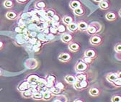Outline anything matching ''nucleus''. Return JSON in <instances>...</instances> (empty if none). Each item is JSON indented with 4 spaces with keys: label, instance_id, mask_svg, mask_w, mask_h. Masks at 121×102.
<instances>
[{
    "label": "nucleus",
    "instance_id": "9",
    "mask_svg": "<svg viewBox=\"0 0 121 102\" xmlns=\"http://www.w3.org/2000/svg\"><path fill=\"white\" fill-rule=\"evenodd\" d=\"M84 56H86L88 57L92 58V59H93V60H95V59H96V58L97 57L98 53H97V51L95 49L89 48V49H86L84 51Z\"/></svg>",
    "mask_w": 121,
    "mask_h": 102
},
{
    "label": "nucleus",
    "instance_id": "13",
    "mask_svg": "<svg viewBox=\"0 0 121 102\" xmlns=\"http://www.w3.org/2000/svg\"><path fill=\"white\" fill-rule=\"evenodd\" d=\"M30 83H28V81L25 79V81H23L22 82H21V83L19 84V86H17V91L22 93V92H23V91H25L29 89H30Z\"/></svg>",
    "mask_w": 121,
    "mask_h": 102
},
{
    "label": "nucleus",
    "instance_id": "22",
    "mask_svg": "<svg viewBox=\"0 0 121 102\" xmlns=\"http://www.w3.org/2000/svg\"><path fill=\"white\" fill-rule=\"evenodd\" d=\"M75 21V19L73 17L69 15V14H66V15H64L62 18V22H64V24H65L66 25H69V24Z\"/></svg>",
    "mask_w": 121,
    "mask_h": 102
},
{
    "label": "nucleus",
    "instance_id": "36",
    "mask_svg": "<svg viewBox=\"0 0 121 102\" xmlns=\"http://www.w3.org/2000/svg\"><path fill=\"white\" fill-rule=\"evenodd\" d=\"M81 60L83 61V62H84L85 63H86V64H88V65H91V64H92L93 63H94V61L95 60H93V59H92V58H90V57H86V56H83L82 58H81Z\"/></svg>",
    "mask_w": 121,
    "mask_h": 102
},
{
    "label": "nucleus",
    "instance_id": "18",
    "mask_svg": "<svg viewBox=\"0 0 121 102\" xmlns=\"http://www.w3.org/2000/svg\"><path fill=\"white\" fill-rule=\"evenodd\" d=\"M67 29L71 33H77L79 31V28H78V24L77 22H73L71 24H69V25H67Z\"/></svg>",
    "mask_w": 121,
    "mask_h": 102
},
{
    "label": "nucleus",
    "instance_id": "6",
    "mask_svg": "<svg viewBox=\"0 0 121 102\" xmlns=\"http://www.w3.org/2000/svg\"><path fill=\"white\" fill-rule=\"evenodd\" d=\"M25 66L29 69H35L39 66V62L35 58H29L25 62Z\"/></svg>",
    "mask_w": 121,
    "mask_h": 102
},
{
    "label": "nucleus",
    "instance_id": "20",
    "mask_svg": "<svg viewBox=\"0 0 121 102\" xmlns=\"http://www.w3.org/2000/svg\"><path fill=\"white\" fill-rule=\"evenodd\" d=\"M82 5V3L80 0H71L69 2V7L71 9H75Z\"/></svg>",
    "mask_w": 121,
    "mask_h": 102
},
{
    "label": "nucleus",
    "instance_id": "7",
    "mask_svg": "<svg viewBox=\"0 0 121 102\" xmlns=\"http://www.w3.org/2000/svg\"><path fill=\"white\" fill-rule=\"evenodd\" d=\"M60 40H61V41L64 43H65V44L69 45L71 42H73L74 35L71 33H64L61 35V37H60Z\"/></svg>",
    "mask_w": 121,
    "mask_h": 102
},
{
    "label": "nucleus",
    "instance_id": "35",
    "mask_svg": "<svg viewBox=\"0 0 121 102\" xmlns=\"http://www.w3.org/2000/svg\"><path fill=\"white\" fill-rule=\"evenodd\" d=\"M55 86H56L57 88H58L59 89H60L61 91H64V90H66V84H64L63 82H61V81H56V83H55Z\"/></svg>",
    "mask_w": 121,
    "mask_h": 102
},
{
    "label": "nucleus",
    "instance_id": "47",
    "mask_svg": "<svg viewBox=\"0 0 121 102\" xmlns=\"http://www.w3.org/2000/svg\"><path fill=\"white\" fill-rule=\"evenodd\" d=\"M118 15L121 17V8L120 9V10H119V12H118Z\"/></svg>",
    "mask_w": 121,
    "mask_h": 102
},
{
    "label": "nucleus",
    "instance_id": "15",
    "mask_svg": "<svg viewBox=\"0 0 121 102\" xmlns=\"http://www.w3.org/2000/svg\"><path fill=\"white\" fill-rule=\"evenodd\" d=\"M6 17L8 19V20H17L19 14L18 13L14 11V10H9L8 11L7 13H6Z\"/></svg>",
    "mask_w": 121,
    "mask_h": 102
},
{
    "label": "nucleus",
    "instance_id": "44",
    "mask_svg": "<svg viewBox=\"0 0 121 102\" xmlns=\"http://www.w3.org/2000/svg\"><path fill=\"white\" fill-rule=\"evenodd\" d=\"M73 102H85V101L82 98H77V99L74 100Z\"/></svg>",
    "mask_w": 121,
    "mask_h": 102
},
{
    "label": "nucleus",
    "instance_id": "40",
    "mask_svg": "<svg viewBox=\"0 0 121 102\" xmlns=\"http://www.w3.org/2000/svg\"><path fill=\"white\" fill-rule=\"evenodd\" d=\"M62 20V19L60 18V16L58 15V14H56V15H55V16L53 17V18L52 19V20H53L54 22H58H58H60V20Z\"/></svg>",
    "mask_w": 121,
    "mask_h": 102
},
{
    "label": "nucleus",
    "instance_id": "25",
    "mask_svg": "<svg viewBox=\"0 0 121 102\" xmlns=\"http://www.w3.org/2000/svg\"><path fill=\"white\" fill-rule=\"evenodd\" d=\"M64 81L68 84H71V85H73L77 82V79H76L75 76H73V75H66L64 77Z\"/></svg>",
    "mask_w": 121,
    "mask_h": 102
},
{
    "label": "nucleus",
    "instance_id": "45",
    "mask_svg": "<svg viewBox=\"0 0 121 102\" xmlns=\"http://www.w3.org/2000/svg\"><path fill=\"white\" fill-rule=\"evenodd\" d=\"M117 73V78H121V70H119Z\"/></svg>",
    "mask_w": 121,
    "mask_h": 102
},
{
    "label": "nucleus",
    "instance_id": "43",
    "mask_svg": "<svg viewBox=\"0 0 121 102\" xmlns=\"http://www.w3.org/2000/svg\"><path fill=\"white\" fill-rule=\"evenodd\" d=\"M16 1L19 3V4H26L29 0H16Z\"/></svg>",
    "mask_w": 121,
    "mask_h": 102
},
{
    "label": "nucleus",
    "instance_id": "39",
    "mask_svg": "<svg viewBox=\"0 0 121 102\" xmlns=\"http://www.w3.org/2000/svg\"><path fill=\"white\" fill-rule=\"evenodd\" d=\"M112 85L115 87H121V78H117L113 83H112Z\"/></svg>",
    "mask_w": 121,
    "mask_h": 102
},
{
    "label": "nucleus",
    "instance_id": "16",
    "mask_svg": "<svg viewBox=\"0 0 121 102\" xmlns=\"http://www.w3.org/2000/svg\"><path fill=\"white\" fill-rule=\"evenodd\" d=\"M85 12H86V9L83 5H82L81 7H79L77 9H73V14H74V15L77 16V17L84 16L85 14Z\"/></svg>",
    "mask_w": 121,
    "mask_h": 102
},
{
    "label": "nucleus",
    "instance_id": "23",
    "mask_svg": "<svg viewBox=\"0 0 121 102\" xmlns=\"http://www.w3.org/2000/svg\"><path fill=\"white\" fill-rule=\"evenodd\" d=\"M56 30H57V33L58 34H64V33H67V30H68V29H67V25H66L65 24H59L57 29H56Z\"/></svg>",
    "mask_w": 121,
    "mask_h": 102
},
{
    "label": "nucleus",
    "instance_id": "24",
    "mask_svg": "<svg viewBox=\"0 0 121 102\" xmlns=\"http://www.w3.org/2000/svg\"><path fill=\"white\" fill-rule=\"evenodd\" d=\"M47 7V3L43 0H38L35 3V7L38 9H44Z\"/></svg>",
    "mask_w": 121,
    "mask_h": 102
},
{
    "label": "nucleus",
    "instance_id": "21",
    "mask_svg": "<svg viewBox=\"0 0 121 102\" xmlns=\"http://www.w3.org/2000/svg\"><path fill=\"white\" fill-rule=\"evenodd\" d=\"M105 78L108 82H110L111 83H113L117 78V73H113V72L109 73H108L107 75L105 76Z\"/></svg>",
    "mask_w": 121,
    "mask_h": 102
},
{
    "label": "nucleus",
    "instance_id": "30",
    "mask_svg": "<svg viewBox=\"0 0 121 102\" xmlns=\"http://www.w3.org/2000/svg\"><path fill=\"white\" fill-rule=\"evenodd\" d=\"M46 83H47L46 79L40 78L38 82L37 83V85L39 89H44V88H46Z\"/></svg>",
    "mask_w": 121,
    "mask_h": 102
},
{
    "label": "nucleus",
    "instance_id": "17",
    "mask_svg": "<svg viewBox=\"0 0 121 102\" xmlns=\"http://www.w3.org/2000/svg\"><path fill=\"white\" fill-rule=\"evenodd\" d=\"M98 6L99 8L102 10H108L111 7V4L109 0H103L99 3Z\"/></svg>",
    "mask_w": 121,
    "mask_h": 102
},
{
    "label": "nucleus",
    "instance_id": "11",
    "mask_svg": "<svg viewBox=\"0 0 121 102\" xmlns=\"http://www.w3.org/2000/svg\"><path fill=\"white\" fill-rule=\"evenodd\" d=\"M118 14L116 12H114V11H110L106 13L105 14V18L108 21H110V22H114V21H116L118 18Z\"/></svg>",
    "mask_w": 121,
    "mask_h": 102
},
{
    "label": "nucleus",
    "instance_id": "41",
    "mask_svg": "<svg viewBox=\"0 0 121 102\" xmlns=\"http://www.w3.org/2000/svg\"><path fill=\"white\" fill-rule=\"evenodd\" d=\"M5 47V42L3 40L0 39V50H2Z\"/></svg>",
    "mask_w": 121,
    "mask_h": 102
},
{
    "label": "nucleus",
    "instance_id": "2",
    "mask_svg": "<svg viewBox=\"0 0 121 102\" xmlns=\"http://www.w3.org/2000/svg\"><path fill=\"white\" fill-rule=\"evenodd\" d=\"M90 65H88L83 62L82 60H79L74 66V70L77 73H84L86 72L89 69Z\"/></svg>",
    "mask_w": 121,
    "mask_h": 102
},
{
    "label": "nucleus",
    "instance_id": "19",
    "mask_svg": "<svg viewBox=\"0 0 121 102\" xmlns=\"http://www.w3.org/2000/svg\"><path fill=\"white\" fill-rule=\"evenodd\" d=\"M77 81H86L88 79V75L86 72L84 73H77V74L75 75Z\"/></svg>",
    "mask_w": 121,
    "mask_h": 102
},
{
    "label": "nucleus",
    "instance_id": "46",
    "mask_svg": "<svg viewBox=\"0 0 121 102\" xmlns=\"http://www.w3.org/2000/svg\"><path fill=\"white\" fill-rule=\"evenodd\" d=\"M93 1H95V2H97V3H99V2H101L102 1H103V0H93Z\"/></svg>",
    "mask_w": 121,
    "mask_h": 102
},
{
    "label": "nucleus",
    "instance_id": "34",
    "mask_svg": "<svg viewBox=\"0 0 121 102\" xmlns=\"http://www.w3.org/2000/svg\"><path fill=\"white\" fill-rule=\"evenodd\" d=\"M53 102H67V98L65 95H59L57 96Z\"/></svg>",
    "mask_w": 121,
    "mask_h": 102
},
{
    "label": "nucleus",
    "instance_id": "29",
    "mask_svg": "<svg viewBox=\"0 0 121 102\" xmlns=\"http://www.w3.org/2000/svg\"><path fill=\"white\" fill-rule=\"evenodd\" d=\"M45 79H46L47 82L52 83L53 84H55L56 83V81H57V77L54 74H49V75H48Z\"/></svg>",
    "mask_w": 121,
    "mask_h": 102
},
{
    "label": "nucleus",
    "instance_id": "3",
    "mask_svg": "<svg viewBox=\"0 0 121 102\" xmlns=\"http://www.w3.org/2000/svg\"><path fill=\"white\" fill-rule=\"evenodd\" d=\"M104 42V38L102 35L97 34L91 36L89 39V43L94 46H100Z\"/></svg>",
    "mask_w": 121,
    "mask_h": 102
},
{
    "label": "nucleus",
    "instance_id": "12",
    "mask_svg": "<svg viewBox=\"0 0 121 102\" xmlns=\"http://www.w3.org/2000/svg\"><path fill=\"white\" fill-rule=\"evenodd\" d=\"M40 78V77L38 75H37L35 73H33L31 75H29L27 77L26 80L28 81V83L30 84H37V83L38 82Z\"/></svg>",
    "mask_w": 121,
    "mask_h": 102
},
{
    "label": "nucleus",
    "instance_id": "5",
    "mask_svg": "<svg viewBox=\"0 0 121 102\" xmlns=\"http://www.w3.org/2000/svg\"><path fill=\"white\" fill-rule=\"evenodd\" d=\"M58 59L62 63H69L72 59V55L70 53L68 52L60 53L58 57Z\"/></svg>",
    "mask_w": 121,
    "mask_h": 102
},
{
    "label": "nucleus",
    "instance_id": "1",
    "mask_svg": "<svg viewBox=\"0 0 121 102\" xmlns=\"http://www.w3.org/2000/svg\"><path fill=\"white\" fill-rule=\"evenodd\" d=\"M102 30V25L98 22H92L89 24L86 33L91 36L99 34Z\"/></svg>",
    "mask_w": 121,
    "mask_h": 102
},
{
    "label": "nucleus",
    "instance_id": "8",
    "mask_svg": "<svg viewBox=\"0 0 121 102\" xmlns=\"http://www.w3.org/2000/svg\"><path fill=\"white\" fill-rule=\"evenodd\" d=\"M89 94L92 97H98L102 94V89L97 86H93L89 89Z\"/></svg>",
    "mask_w": 121,
    "mask_h": 102
},
{
    "label": "nucleus",
    "instance_id": "10",
    "mask_svg": "<svg viewBox=\"0 0 121 102\" xmlns=\"http://www.w3.org/2000/svg\"><path fill=\"white\" fill-rule=\"evenodd\" d=\"M68 48H69V50L71 52L77 53V52L80 51L82 47H81V45H80L79 42H74L73 41V42H71L70 44H69Z\"/></svg>",
    "mask_w": 121,
    "mask_h": 102
},
{
    "label": "nucleus",
    "instance_id": "38",
    "mask_svg": "<svg viewBox=\"0 0 121 102\" xmlns=\"http://www.w3.org/2000/svg\"><path fill=\"white\" fill-rule=\"evenodd\" d=\"M114 50L115 53H121V42H117L114 47Z\"/></svg>",
    "mask_w": 121,
    "mask_h": 102
},
{
    "label": "nucleus",
    "instance_id": "33",
    "mask_svg": "<svg viewBox=\"0 0 121 102\" xmlns=\"http://www.w3.org/2000/svg\"><path fill=\"white\" fill-rule=\"evenodd\" d=\"M33 92L30 91V89H27L23 92L21 93L22 94V96L24 98H32V96H33Z\"/></svg>",
    "mask_w": 121,
    "mask_h": 102
},
{
    "label": "nucleus",
    "instance_id": "28",
    "mask_svg": "<svg viewBox=\"0 0 121 102\" xmlns=\"http://www.w3.org/2000/svg\"><path fill=\"white\" fill-rule=\"evenodd\" d=\"M3 5L7 9H12L14 7L15 2L14 0H5L3 3Z\"/></svg>",
    "mask_w": 121,
    "mask_h": 102
},
{
    "label": "nucleus",
    "instance_id": "27",
    "mask_svg": "<svg viewBox=\"0 0 121 102\" xmlns=\"http://www.w3.org/2000/svg\"><path fill=\"white\" fill-rule=\"evenodd\" d=\"M51 92V94L53 95V96H59V95H61V94H62V92H63V91H61L60 89H59L58 88H57L56 86H53V87H52L51 89H48Z\"/></svg>",
    "mask_w": 121,
    "mask_h": 102
},
{
    "label": "nucleus",
    "instance_id": "42",
    "mask_svg": "<svg viewBox=\"0 0 121 102\" xmlns=\"http://www.w3.org/2000/svg\"><path fill=\"white\" fill-rule=\"evenodd\" d=\"M115 59L119 61H121V53H115Z\"/></svg>",
    "mask_w": 121,
    "mask_h": 102
},
{
    "label": "nucleus",
    "instance_id": "14",
    "mask_svg": "<svg viewBox=\"0 0 121 102\" xmlns=\"http://www.w3.org/2000/svg\"><path fill=\"white\" fill-rule=\"evenodd\" d=\"M77 24H78L79 31L86 32L88 26H89V23L86 21H85V20H79V21L77 22Z\"/></svg>",
    "mask_w": 121,
    "mask_h": 102
},
{
    "label": "nucleus",
    "instance_id": "32",
    "mask_svg": "<svg viewBox=\"0 0 121 102\" xmlns=\"http://www.w3.org/2000/svg\"><path fill=\"white\" fill-rule=\"evenodd\" d=\"M57 13H56V11L53 9H48L47 11H46V16L50 18V19H53V17L56 15Z\"/></svg>",
    "mask_w": 121,
    "mask_h": 102
},
{
    "label": "nucleus",
    "instance_id": "26",
    "mask_svg": "<svg viewBox=\"0 0 121 102\" xmlns=\"http://www.w3.org/2000/svg\"><path fill=\"white\" fill-rule=\"evenodd\" d=\"M53 95L51 94V92L49 91V90H47V91H45L43 93V100L44 101H50L53 98Z\"/></svg>",
    "mask_w": 121,
    "mask_h": 102
},
{
    "label": "nucleus",
    "instance_id": "31",
    "mask_svg": "<svg viewBox=\"0 0 121 102\" xmlns=\"http://www.w3.org/2000/svg\"><path fill=\"white\" fill-rule=\"evenodd\" d=\"M32 98L36 101L43 100V93L41 91H36V92L33 94Z\"/></svg>",
    "mask_w": 121,
    "mask_h": 102
},
{
    "label": "nucleus",
    "instance_id": "48",
    "mask_svg": "<svg viewBox=\"0 0 121 102\" xmlns=\"http://www.w3.org/2000/svg\"><path fill=\"white\" fill-rule=\"evenodd\" d=\"M2 76V70H0V76Z\"/></svg>",
    "mask_w": 121,
    "mask_h": 102
},
{
    "label": "nucleus",
    "instance_id": "4",
    "mask_svg": "<svg viewBox=\"0 0 121 102\" xmlns=\"http://www.w3.org/2000/svg\"><path fill=\"white\" fill-rule=\"evenodd\" d=\"M73 88L77 91H83L86 89H87L89 86V82L88 80L84 81H77L73 85Z\"/></svg>",
    "mask_w": 121,
    "mask_h": 102
},
{
    "label": "nucleus",
    "instance_id": "37",
    "mask_svg": "<svg viewBox=\"0 0 121 102\" xmlns=\"http://www.w3.org/2000/svg\"><path fill=\"white\" fill-rule=\"evenodd\" d=\"M111 102H121V95L115 94L111 97Z\"/></svg>",
    "mask_w": 121,
    "mask_h": 102
}]
</instances>
